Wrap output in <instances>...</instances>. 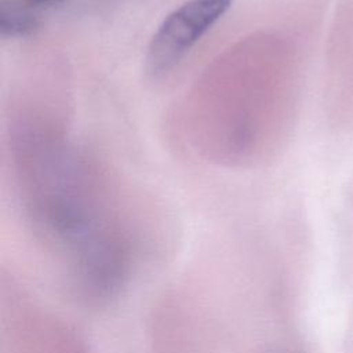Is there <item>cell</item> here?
<instances>
[{"mask_svg":"<svg viewBox=\"0 0 353 353\" xmlns=\"http://www.w3.org/2000/svg\"><path fill=\"white\" fill-rule=\"evenodd\" d=\"M233 0H188L170 12L154 32L145 57L154 79L170 73L226 14Z\"/></svg>","mask_w":353,"mask_h":353,"instance_id":"6da1fadb","label":"cell"},{"mask_svg":"<svg viewBox=\"0 0 353 353\" xmlns=\"http://www.w3.org/2000/svg\"><path fill=\"white\" fill-rule=\"evenodd\" d=\"M65 0H0V34L3 37H25L40 25L44 10Z\"/></svg>","mask_w":353,"mask_h":353,"instance_id":"7a4b0ae2","label":"cell"}]
</instances>
